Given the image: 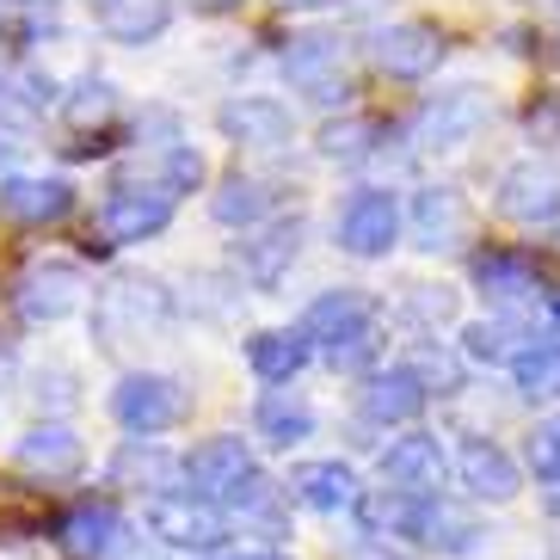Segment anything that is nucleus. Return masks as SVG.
Segmentation results:
<instances>
[{
	"instance_id": "obj_1",
	"label": "nucleus",
	"mask_w": 560,
	"mask_h": 560,
	"mask_svg": "<svg viewBox=\"0 0 560 560\" xmlns=\"http://www.w3.org/2000/svg\"><path fill=\"white\" fill-rule=\"evenodd\" d=\"M358 524H363V536H400V542H419L444 560H462L487 542L480 517H468L462 505H450L438 493L419 499V493H388V487L382 493H363Z\"/></svg>"
},
{
	"instance_id": "obj_2",
	"label": "nucleus",
	"mask_w": 560,
	"mask_h": 560,
	"mask_svg": "<svg viewBox=\"0 0 560 560\" xmlns=\"http://www.w3.org/2000/svg\"><path fill=\"white\" fill-rule=\"evenodd\" d=\"M185 493L210 499V505L222 511H241V517H259V524L283 529L278 505H271V480H265L259 456L247 450V438H234V431H222V438H203L191 456H185Z\"/></svg>"
},
{
	"instance_id": "obj_3",
	"label": "nucleus",
	"mask_w": 560,
	"mask_h": 560,
	"mask_svg": "<svg viewBox=\"0 0 560 560\" xmlns=\"http://www.w3.org/2000/svg\"><path fill=\"white\" fill-rule=\"evenodd\" d=\"M296 327L332 370H363V376H370V363H376V351H382V308L363 296V290H351V283L314 296Z\"/></svg>"
},
{
	"instance_id": "obj_4",
	"label": "nucleus",
	"mask_w": 560,
	"mask_h": 560,
	"mask_svg": "<svg viewBox=\"0 0 560 560\" xmlns=\"http://www.w3.org/2000/svg\"><path fill=\"white\" fill-rule=\"evenodd\" d=\"M173 320V290L161 278H112L93 296V339L105 351L130 346V339H154Z\"/></svg>"
},
{
	"instance_id": "obj_5",
	"label": "nucleus",
	"mask_w": 560,
	"mask_h": 560,
	"mask_svg": "<svg viewBox=\"0 0 560 560\" xmlns=\"http://www.w3.org/2000/svg\"><path fill=\"white\" fill-rule=\"evenodd\" d=\"M149 536L161 548H173V555H222L234 524H229V511L198 493H166L149 505Z\"/></svg>"
},
{
	"instance_id": "obj_6",
	"label": "nucleus",
	"mask_w": 560,
	"mask_h": 560,
	"mask_svg": "<svg viewBox=\"0 0 560 560\" xmlns=\"http://www.w3.org/2000/svg\"><path fill=\"white\" fill-rule=\"evenodd\" d=\"M468 278H475V290L487 302H493L499 314H542V302L555 296L542 278V265L529 259V253H511V247H487L468 259Z\"/></svg>"
},
{
	"instance_id": "obj_7",
	"label": "nucleus",
	"mask_w": 560,
	"mask_h": 560,
	"mask_svg": "<svg viewBox=\"0 0 560 560\" xmlns=\"http://www.w3.org/2000/svg\"><path fill=\"white\" fill-rule=\"evenodd\" d=\"M191 412V400H185V388L173 376H161V370H130V376L112 388V419L130 438H161V431H173Z\"/></svg>"
},
{
	"instance_id": "obj_8",
	"label": "nucleus",
	"mask_w": 560,
	"mask_h": 560,
	"mask_svg": "<svg viewBox=\"0 0 560 560\" xmlns=\"http://www.w3.org/2000/svg\"><path fill=\"white\" fill-rule=\"evenodd\" d=\"M487 124H493V100H487L480 86H450V93H438V100L419 105L412 142L431 149V154H450V149H462V142H475Z\"/></svg>"
},
{
	"instance_id": "obj_9",
	"label": "nucleus",
	"mask_w": 560,
	"mask_h": 560,
	"mask_svg": "<svg viewBox=\"0 0 560 560\" xmlns=\"http://www.w3.org/2000/svg\"><path fill=\"white\" fill-rule=\"evenodd\" d=\"M86 302V278L74 259H32L13 283V308L32 320V327H56Z\"/></svg>"
},
{
	"instance_id": "obj_10",
	"label": "nucleus",
	"mask_w": 560,
	"mask_h": 560,
	"mask_svg": "<svg viewBox=\"0 0 560 560\" xmlns=\"http://www.w3.org/2000/svg\"><path fill=\"white\" fill-rule=\"evenodd\" d=\"M283 81L314 105H346L351 93H358V81H351V68H346V50L320 32L290 37V50H283Z\"/></svg>"
},
{
	"instance_id": "obj_11",
	"label": "nucleus",
	"mask_w": 560,
	"mask_h": 560,
	"mask_svg": "<svg viewBox=\"0 0 560 560\" xmlns=\"http://www.w3.org/2000/svg\"><path fill=\"white\" fill-rule=\"evenodd\" d=\"M400 198L395 191H382V185H363V191H351L346 210H339V253H351V259H388L400 241Z\"/></svg>"
},
{
	"instance_id": "obj_12",
	"label": "nucleus",
	"mask_w": 560,
	"mask_h": 560,
	"mask_svg": "<svg viewBox=\"0 0 560 560\" xmlns=\"http://www.w3.org/2000/svg\"><path fill=\"white\" fill-rule=\"evenodd\" d=\"M444 50H450L444 32L425 25V19H395V25H376L370 32V62L388 81H425V74H438Z\"/></svg>"
},
{
	"instance_id": "obj_13",
	"label": "nucleus",
	"mask_w": 560,
	"mask_h": 560,
	"mask_svg": "<svg viewBox=\"0 0 560 560\" xmlns=\"http://www.w3.org/2000/svg\"><path fill=\"white\" fill-rule=\"evenodd\" d=\"M493 210L505 222H524V229H548L560 222V173L542 161H517L499 173V191H493Z\"/></svg>"
},
{
	"instance_id": "obj_14",
	"label": "nucleus",
	"mask_w": 560,
	"mask_h": 560,
	"mask_svg": "<svg viewBox=\"0 0 560 560\" xmlns=\"http://www.w3.org/2000/svg\"><path fill=\"white\" fill-rule=\"evenodd\" d=\"M456 480H462V493L480 499V505H511L524 493V468H517V456L499 438H462Z\"/></svg>"
},
{
	"instance_id": "obj_15",
	"label": "nucleus",
	"mask_w": 560,
	"mask_h": 560,
	"mask_svg": "<svg viewBox=\"0 0 560 560\" xmlns=\"http://www.w3.org/2000/svg\"><path fill=\"white\" fill-rule=\"evenodd\" d=\"M407 222H412V241L425 253H456L475 234V203L462 198L456 185H419Z\"/></svg>"
},
{
	"instance_id": "obj_16",
	"label": "nucleus",
	"mask_w": 560,
	"mask_h": 560,
	"mask_svg": "<svg viewBox=\"0 0 560 560\" xmlns=\"http://www.w3.org/2000/svg\"><path fill=\"white\" fill-rule=\"evenodd\" d=\"M376 475H382L388 493L431 499L438 487H444V475H450V456H444V444H438L431 431H407V438H395V444L376 456Z\"/></svg>"
},
{
	"instance_id": "obj_17",
	"label": "nucleus",
	"mask_w": 560,
	"mask_h": 560,
	"mask_svg": "<svg viewBox=\"0 0 560 560\" xmlns=\"http://www.w3.org/2000/svg\"><path fill=\"white\" fill-rule=\"evenodd\" d=\"M302 234H308V222H302V215H271L265 229H253V241H241V247H234L241 278H247L253 290H278V283L290 278L296 253H302Z\"/></svg>"
},
{
	"instance_id": "obj_18",
	"label": "nucleus",
	"mask_w": 560,
	"mask_h": 560,
	"mask_svg": "<svg viewBox=\"0 0 560 560\" xmlns=\"http://www.w3.org/2000/svg\"><path fill=\"white\" fill-rule=\"evenodd\" d=\"M173 191L166 185H112V198H105V234H112L117 247H136V241H154V234H166V222H173Z\"/></svg>"
},
{
	"instance_id": "obj_19",
	"label": "nucleus",
	"mask_w": 560,
	"mask_h": 560,
	"mask_svg": "<svg viewBox=\"0 0 560 560\" xmlns=\"http://www.w3.org/2000/svg\"><path fill=\"white\" fill-rule=\"evenodd\" d=\"M215 130L229 136V142H241V149H283L296 136V117L271 93H241V100L215 105Z\"/></svg>"
},
{
	"instance_id": "obj_20",
	"label": "nucleus",
	"mask_w": 560,
	"mask_h": 560,
	"mask_svg": "<svg viewBox=\"0 0 560 560\" xmlns=\"http://www.w3.org/2000/svg\"><path fill=\"white\" fill-rule=\"evenodd\" d=\"M74 185L68 179H32V173H7L0 179V222L13 229H50L74 215Z\"/></svg>"
},
{
	"instance_id": "obj_21",
	"label": "nucleus",
	"mask_w": 560,
	"mask_h": 560,
	"mask_svg": "<svg viewBox=\"0 0 560 560\" xmlns=\"http://www.w3.org/2000/svg\"><path fill=\"white\" fill-rule=\"evenodd\" d=\"M290 499L308 511H320V517H339V511H358L363 505V487H358V468L339 456H314V462H296L290 468Z\"/></svg>"
},
{
	"instance_id": "obj_22",
	"label": "nucleus",
	"mask_w": 560,
	"mask_h": 560,
	"mask_svg": "<svg viewBox=\"0 0 560 560\" xmlns=\"http://www.w3.org/2000/svg\"><path fill=\"white\" fill-rule=\"evenodd\" d=\"M425 382L412 376L407 363H388V370H370L358 388V412L370 425H412L425 412Z\"/></svg>"
},
{
	"instance_id": "obj_23",
	"label": "nucleus",
	"mask_w": 560,
	"mask_h": 560,
	"mask_svg": "<svg viewBox=\"0 0 560 560\" xmlns=\"http://www.w3.org/2000/svg\"><path fill=\"white\" fill-rule=\"evenodd\" d=\"M124 536H130V524H124V511H117L112 499H81V505L56 524V542L74 560H112L117 548H124Z\"/></svg>"
},
{
	"instance_id": "obj_24",
	"label": "nucleus",
	"mask_w": 560,
	"mask_h": 560,
	"mask_svg": "<svg viewBox=\"0 0 560 560\" xmlns=\"http://www.w3.org/2000/svg\"><path fill=\"white\" fill-rule=\"evenodd\" d=\"M13 462H19V475H32V480H74L86 462V444L74 438V425L44 419V425H32L13 444Z\"/></svg>"
},
{
	"instance_id": "obj_25",
	"label": "nucleus",
	"mask_w": 560,
	"mask_h": 560,
	"mask_svg": "<svg viewBox=\"0 0 560 560\" xmlns=\"http://www.w3.org/2000/svg\"><path fill=\"white\" fill-rule=\"evenodd\" d=\"M179 480H185V456L161 450L154 438H130L112 456V487H136V493H149V499H166Z\"/></svg>"
},
{
	"instance_id": "obj_26",
	"label": "nucleus",
	"mask_w": 560,
	"mask_h": 560,
	"mask_svg": "<svg viewBox=\"0 0 560 560\" xmlns=\"http://www.w3.org/2000/svg\"><path fill=\"white\" fill-rule=\"evenodd\" d=\"M278 185L259 179V173H229V179L210 191V215L222 229H265L271 215H278Z\"/></svg>"
},
{
	"instance_id": "obj_27",
	"label": "nucleus",
	"mask_w": 560,
	"mask_h": 560,
	"mask_svg": "<svg viewBox=\"0 0 560 560\" xmlns=\"http://www.w3.org/2000/svg\"><path fill=\"white\" fill-rule=\"evenodd\" d=\"M314 346L302 339V327H265L247 339V363H253V376L271 382V388H290V382L308 370Z\"/></svg>"
},
{
	"instance_id": "obj_28",
	"label": "nucleus",
	"mask_w": 560,
	"mask_h": 560,
	"mask_svg": "<svg viewBox=\"0 0 560 560\" xmlns=\"http://www.w3.org/2000/svg\"><path fill=\"white\" fill-rule=\"evenodd\" d=\"M524 346H536V320L529 314H487V320H468L462 327V358H475V363H505Z\"/></svg>"
},
{
	"instance_id": "obj_29",
	"label": "nucleus",
	"mask_w": 560,
	"mask_h": 560,
	"mask_svg": "<svg viewBox=\"0 0 560 560\" xmlns=\"http://www.w3.org/2000/svg\"><path fill=\"white\" fill-rule=\"evenodd\" d=\"M253 431H259L271 450H296L302 438H314V407L296 388H265L259 407H253Z\"/></svg>"
},
{
	"instance_id": "obj_30",
	"label": "nucleus",
	"mask_w": 560,
	"mask_h": 560,
	"mask_svg": "<svg viewBox=\"0 0 560 560\" xmlns=\"http://www.w3.org/2000/svg\"><path fill=\"white\" fill-rule=\"evenodd\" d=\"M388 136V124L382 117H370V112H346V117H327L320 124V136H314V149L327 154V161H370L376 154V142Z\"/></svg>"
},
{
	"instance_id": "obj_31",
	"label": "nucleus",
	"mask_w": 560,
	"mask_h": 560,
	"mask_svg": "<svg viewBox=\"0 0 560 560\" xmlns=\"http://www.w3.org/2000/svg\"><path fill=\"white\" fill-rule=\"evenodd\" d=\"M100 25H105V37H112V44L142 50V44H154V37L173 25V0H124V7H112Z\"/></svg>"
},
{
	"instance_id": "obj_32",
	"label": "nucleus",
	"mask_w": 560,
	"mask_h": 560,
	"mask_svg": "<svg viewBox=\"0 0 560 560\" xmlns=\"http://www.w3.org/2000/svg\"><path fill=\"white\" fill-rule=\"evenodd\" d=\"M62 117H68V124H74L81 136L112 130V117H117V86L105 81V74H81V81L62 93Z\"/></svg>"
},
{
	"instance_id": "obj_33",
	"label": "nucleus",
	"mask_w": 560,
	"mask_h": 560,
	"mask_svg": "<svg viewBox=\"0 0 560 560\" xmlns=\"http://www.w3.org/2000/svg\"><path fill=\"white\" fill-rule=\"evenodd\" d=\"M511 382H517V395L529 400H560V346L555 339H536L511 358Z\"/></svg>"
},
{
	"instance_id": "obj_34",
	"label": "nucleus",
	"mask_w": 560,
	"mask_h": 560,
	"mask_svg": "<svg viewBox=\"0 0 560 560\" xmlns=\"http://www.w3.org/2000/svg\"><path fill=\"white\" fill-rule=\"evenodd\" d=\"M407 370L419 382H425V395H462V382H468V370H462V358L450 346H412L407 351Z\"/></svg>"
},
{
	"instance_id": "obj_35",
	"label": "nucleus",
	"mask_w": 560,
	"mask_h": 560,
	"mask_svg": "<svg viewBox=\"0 0 560 560\" xmlns=\"http://www.w3.org/2000/svg\"><path fill=\"white\" fill-rule=\"evenodd\" d=\"M524 462H529V475L542 480V487H555V493H560V412H555V419H536V425H529Z\"/></svg>"
},
{
	"instance_id": "obj_36",
	"label": "nucleus",
	"mask_w": 560,
	"mask_h": 560,
	"mask_svg": "<svg viewBox=\"0 0 560 560\" xmlns=\"http://www.w3.org/2000/svg\"><path fill=\"white\" fill-rule=\"evenodd\" d=\"M203 173H210V166H203V154L191 149V142H166V149H161V166H154V185H166V191L179 198V191H198Z\"/></svg>"
},
{
	"instance_id": "obj_37",
	"label": "nucleus",
	"mask_w": 560,
	"mask_h": 560,
	"mask_svg": "<svg viewBox=\"0 0 560 560\" xmlns=\"http://www.w3.org/2000/svg\"><path fill=\"white\" fill-rule=\"evenodd\" d=\"M117 149V130H100V136H74V142H68V161H100V154H112Z\"/></svg>"
},
{
	"instance_id": "obj_38",
	"label": "nucleus",
	"mask_w": 560,
	"mask_h": 560,
	"mask_svg": "<svg viewBox=\"0 0 560 560\" xmlns=\"http://www.w3.org/2000/svg\"><path fill=\"white\" fill-rule=\"evenodd\" d=\"M32 117V100H13V86L0 81V124H25Z\"/></svg>"
},
{
	"instance_id": "obj_39",
	"label": "nucleus",
	"mask_w": 560,
	"mask_h": 560,
	"mask_svg": "<svg viewBox=\"0 0 560 560\" xmlns=\"http://www.w3.org/2000/svg\"><path fill=\"white\" fill-rule=\"evenodd\" d=\"M346 560H407V555H395V548H388V542H358V548H351Z\"/></svg>"
},
{
	"instance_id": "obj_40",
	"label": "nucleus",
	"mask_w": 560,
	"mask_h": 560,
	"mask_svg": "<svg viewBox=\"0 0 560 560\" xmlns=\"http://www.w3.org/2000/svg\"><path fill=\"white\" fill-rule=\"evenodd\" d=\"M542 339H555V346H560V290L542 302Z\"/></svg>"
},
{
	"instance_id": "obj_41",
	"label": "nucleus",
	"mask_w": 560,
	"mask_h": 560,
	"mask_svg": "<svg viewBox=\"0 0 560 560\" xmlns=\"http://www.w3.org/2000/svg\"><path fill=\"white\" fill-rule=\"evenodd\" d=\"M198 13H234V7H247V0H191Z\"/></svg>"
},
{
	"instance_id": "obj_42",
	"label": "nucleus",
	"mask_w": 560,
	"mask_h": 560,
	"mask_svg": "<svg viewBox=\"0 0 560 560\" xmlns=\"http://www.w3.org/2000/svg\"><path fill=\"white\" fill-rule=\"evenodd\" d=\"M229 560H290V555H278V548H247V555H229Z\"/></svg>"
},
{
	"instance_id": "obj_43",
	"label": "nucleus",
	"mask_w": 560,
	"mask_h": 560,
	"mask_svg": "<svg viewBox=\"0 0 560 560\" xmlns=\"http://www.w3.org/2000/svg\"><path fill=\"white\" fill-rule=\"evenodd\" d=\"M86 7H100V19H105L112 7H124V0H86Z\"/></svg>"
},
{
	"instance_id": "obj_44",
	"label": "nucleus",
	"mask_w": 560,
	"mask_h": 560,
	"mask_svg": "<svg viewBox=\"0 0 560 560\" xmlns=\"http://www.w3.org/2000/svg\"><path fill=\"white\" fill-rule=\"evenodd\" d=\"M283 7H332V0H283Z\"/></svg>"
}]
</instances>
